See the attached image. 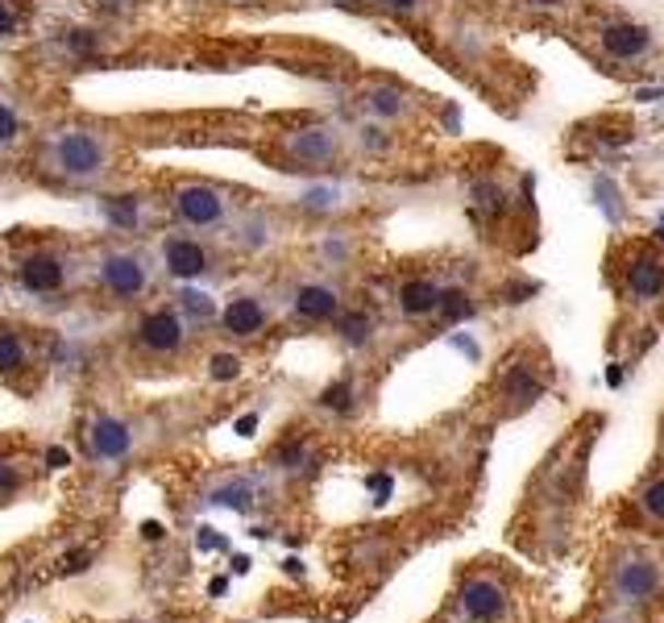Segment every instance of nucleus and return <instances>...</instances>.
Wrapping results in <instances>:
<instances>
[{
  "label": "nucleus",
  "instance_id": "nucleus-1",
  "mask_svg": "<svg viewBox=\"0 0 664 623\" xmlns=\"http://www.w3.org/2000/svg\"><path fill=\"white\" fill-rule=\"evenodd\" d=\"M606 595L615 607H627V611H640V607H652V602L664 599V569L656 557L648 553H636L627 549L610 561L606 569Z\"/></svg>",
  "mask_w": 664,
  "mask_h": 623
},
{
  "label": "nucleus",
  "instance_id": "nucleus-2",
  "mask_svg": "<svg viewBox=\"0 0 664 623\" xmlns=\"http://www.w3.org/2000/svg\"><path fill=\"white\" fill-rule=\"evenodd\" d=\"M619 283H622V295H627L631 304H640V308L664 299V249L648 246V242L627 249V254H622Z\"/></svg>",
  "mask_w": 664,
  "mask_h": 623
},
{
  "label": "nucleus",
  "instance_id": "nucleus-3",
  "mask_svg": "<svg viewBox=\"0 0 664 623\" xmlns=\"http://www.w3.org/2000/svg\"><path fill=\"white\" fill-rule=\"evenodd\" d=\"M456 607L465 623H498L507 615V586L495 574H470L456 590Z\"/></svg>",
  "mask_w": 664,
  "mask_h": 623
},
{
  "label": "nucleus",
  "instance_id": "nucleus-4",
  "mask_svg": "<svg viewBox=\"0 0 664 623\" xmlns=\"http://www.w3.org/2000/svg\"><path fill=\"white\" fill-rule=\"evenodd\" d=\"M104 158H108V150L96 133H62L59 145H55V163H59L62 175H71V179H92V175H100L104 171Z\"/></svg>",
  "mask_w": 664,
  "mask_h": 623
},
{
  "label": "nucleus",
  "instance_id": "nucleus-5",
  "mask_svg": "<svg viewBox=\"0 0 664 623\" xmlns=\"http://www.w3.org/2000/svg\"><path fill=\"white\" fill-rule=\"evenodd\" d=\"M598 42H602V50H606V59H615V62H643L652 50H656L652 30L640 25V21H606L598 30Z\"/></svg>",
  "mask_w": 664,
  "mask_h": 623
},
{
  "label": "nucleus",
  "instance_id": "nucleus-6",
  "mask_svg": "<svg viewBox=\"0 0 664 623\" xmlns=\"http://www.w3.org/2000/svg\"><path fill=\"white\" fill-rule=\"evenodd\" d=\"M138 341H142V350H150V353H179L187 341L183 316L175 308L145 312L142 325H138Z\"/></svg>",
  "mask_w": 664,
  "mask_h": 623
},
{
  "label": "nucleus",
  "instance_id": "nucleus-7",
  "mask_svg": "<svg viewBox=\"0 0 664 623\" xmlns=\"http://www.w3.org/2000/svg\"><path fill=\"white\" fill-rule=\"evenodd\" d=\"M540 395H544V374H540V366H527V362L507 366L502 383H498V399H502V408H507V412L511 415L527 412Z\"/></svg>",
  "mask_w": 664,
  "mask_h": 623
},
{
  "label": "nucleus",
  "instance_id": "nucleus-8",
  "mask_svg": "<svg viewBox=\"0 0 664 623\" xmlns=\"http://www.w3.org/2000/svg\"><path fill=\"white\" fill-rule=\"evenodd\" d=\"M175 212L183 216L187 225H216L225 216V196L208 184H187L175 191Z\"/></svg>",
  "mask_w": 664,
  "mask_h": 623
},
{
  "label": "nucleus",
  "instance_id": "nucleus-9",
  "mask_svg": "<svg viewBox=\"0 0 664 623\" xmlns=\"http://www.w3.org/2000/svg\"><path fill=\"white\" fill-rule=\"evenodd\" d=\"M100 283L112 295H121V299H133V295H142L145 283H150V274L145 267L133 258V254H108L100 262Z\"/></svg>",
  "mask_w": 664,
  "mask_h": 623
},
{
  "label": "nucleus",
  "instance_id": "nucleus-10",
  "mask_svg": "<svg viewBox=\"0 0 664 623\" xmlns=\"http://www.w3.org/2000/svg\"><path fill=\"white\" fill-rule=\"evenodd\" d=\"M62 279H67V267H62V258L46 254V249L29 254V258L21 262V287L34 291V295H50V291H59Z\"/></svg>",
  "mask_w": 664,
  "mask_h": 623
},
{
  "label": "nucleus",
  "instance_id": "nucleus-11",
  "mask_svg": "<svg viewBox=\"0 0 664 623\" xmlns=\"http://www.w3.org/2000/svg\"><path fill=\"white\" fill-rule=\"evenodd\" d=\"M221 325H225V332H233V337H253V332L266 329V308H262L258 295H237V299H228L225 312H221Z\"/></svg>",
  "mask_w": 664,
  "mask_h": 623
},
{
  "label": "nucleus",
  "instance_id": "nucleus-12",
  "mask_svg": "<svg viewBox=\"0 0 664 623\" xmlns=\"http://www.w3.org/2000/svg\"><path fill=\"white\" fill-rule=\"evenodd\" d=\"M92 454L96 457H108V461H117V457L129 454V445H133V436H129V424L117 420V415H100L96 424H92Z\"/></svg>",
  "mask_w": 664,
  "mask_h": 623
},
{
  "label": "nucleus",
  "instance_id": "nucleus-13",
  "mask_svg": "<svg viewBox=\"0 0 664 623\" xmlns=\"http://www.w3.org/2000/svg\"><path fill=\"white\" fill-rule=\"evenodd\" d=\"M163 258H166V270H170L175 279H195V274L208 270V249L200 246V242H191V237L166 242Z\"/></svg>",
  "mask_w": 664,
  "mask_h": 623
},
{
  "label": "nucleus",
  "instance_id": "nucleus-14",
  "mask_svg": "<svg viewBox=\"0 0 664 623\" xmlns=\"http://www.w3.org/2000/svg\"><path fill=\"white\" fill-rule=\"evenodd\" d=\"M295 312L311 320V325H320V320H332L336 312H341V295L324 283H304V287L295 291Z\"/></svg>",
  "mask_w": 664,
  "mask_h": 623
},
{
  "label": "nucleus",
  "instance_id": "nucleus-15",
  "mask_svg": "<svg viewBox=\"0 0 664 623\" xmlns=\"http://www.w3.org/2000/svg\"><path fill=\"white\" fill-rule=\"evenodd\" d=\"M440 299H444V291L436 287L432 279H407V283L399 287V308H403V316H412V320L440 312Z\"/></svg>",
  "mask_w": 664,
  "mask_h": 623
},
{
  "label": "nucleus",
  "instance_id": "nucleus-16",
  "mask_svg": "<svg viewBox=\"0 0 664 623\" xmlns=\"http://www.w3.org/2000/svg\"><path fill=\"white\" fill-rule=\"evenodd\" d=\"M332 150H336V142H332L329 129H304V133H295V138H290V154L308 166L329 163Z\"/></svg>",
  "mask_w": 664,
  "mask_h": 623
},
{
  "label": "nucleus",
  "instance_id": "nucleus-17",
  "mask_svg": "<svg viewBox=\"0 0 664 623\" xmlns=\"http://www.w3.org/2000/svg\"><path fill=\"white\" fill-rule=\"evenodd\" d=\"M636 507H640V516L648 524H664V474L643 482V491L636 495Z\"/></svg>",
  "mask_w": 664,
  "mask_h": 623
},
{
  "label": "nucleus",
  "instance_id": "nucleus-18",
  "mask_svg": "<svg viewBox=\"0 0 664 623\" xmlns=\"http://www.w3.org/2000/svg\"><path fill=\"white\" fill-rule=\"evenodd\" d=\"M370 113H378V117L391 121L399 113H407V96H403L399 87H387V83H382V87H374L370 92Z\"/></svg>",
  "mask_w": 664,
  "mask_h": 623
},
{
  "label": "nucleus",
  "instance_id": "nucleus-19",
  "mask_svg": "<svg viewBox=\"0 0 664 623\" xmlns=\"http://www.w3.org/2000/svg\"><path fill=\"white\" fill-rule=\"evenodd\" d=\"M25 366V341L13 329H0V374H13Z\"/></svg>",
  "mask_w": 664,
  "mask_h": 623
},
{
  "label": "nucleus",
  "instance_id": "nucleus-20",
  "mask_svg": "<svg viewBox=\"0 0 664 623\" xmlns=\"http://www.w3.org/2000/svg\"><path fill=\"white\" fill-rule=\"evenodd\" d=\"M341 337H345L349 345H366V341H370V316H366V312L341 316Z\"/></svg>",
  "mask_w": 664,
  "mask_h": 623
},
{
  "label": "nucleus",
  "instance_id": "nucleus-21",
  "mask_svg": "<svg viewBox=\"0 0 664 623\" xmlns=\"http://www.w3.org/2000/svg\"><path fill=\"white\" fill-rule=\"evenodd\" d=\"M208 374L216 378V383H233V378H241V357H233V353H216L212 357V366Z\"/></svg>",
  "mask_w": 664,
  "mask_h": 623
},
{
  "label": "nucleus",
  "instance_id": "nucleus-22",
  "mask_svg": "<svg viewBox=\"0 0 664 623\" xmlns=\"http://www.w3.org/2000/svg\"><path fill=\"white\" fill-rule=\"evenodd\" d=\"M104 216H108L112 225H133V221H138V208H133L129 196H117V200L104 204Z\"/></svg>",
  "mask_w": 664,
  "mask_h": 623
},
{
  "label": "nucleus",
  "instance_id": "nucleus-23",
  "mask_svg": "<svg viewBox=\"0 0 664 623\" xmlns=\"http://www.w3.org/2000/svg\"><path fill=\"white\" fill-rule=\"evenodd\" d=\"M21 133V121H17V113L9 108V104H0V145L4 142H13Z\"/></svg>",
  "mask_w": 664,
  "mask_h": 623
},
{
  "label": "nucleus",
  "instance_id": "nucleus-24",
  "mask_svg": "<svg viewBox=\"0 0 664 623\" xmlns=\"http://www.w3.org/2000/svg\"><path fill=\"white\" fill-rule=\"evenodd\" d=\"M378 4L391 9V13H399V17H415V13H424L428 0H378Z\"/></svg>",
  "mask_w": 664,
  "mask_h": 623
},
{
  "label": "nucleus",
  "instance_id": "nucleus-25",
  "mask_svg": "<svg viewBox=\"0 0 664 623\" xmlns=\"http://www.w3.org/2000/svg\"><path fill=\"white\" fill-rule=\"evenodd\" d=\"M320 399H324V408H341V412H345V408H349V383H336V387H329Z\"/></svg>",
  "mask_w": 664,
  "mask_h": 623
},
{
  "label": "nucleus",
  "instance_id": "nucleus-26",
  "mask_svg": "<svg viewBox=\"0 0 664 623\" xmlns=\"http://www.w3.org/2000/svg\"><path fill=\"white\" fill-rule=\"evenodd\" d=\"M17 486H21V474L9 466V461H0V498H9Z\"/></svg>",
  "mask_w": 664,
  "mask_h": 623
},
{
  "label": "nucleus",
  "instance_id": "nucleus-27",
  "mask_svg": "<svg viewBox=\"0 0 664 623\" xmlns=\"http://www.w3.org/2000/svg\"><path fill=\"white\" fill-rule=\"evenodd\" d=\"M71 50H83V55H87V50H92V46H96V34H92V30H71Z\"/></svg>",
  "mask_w": 664,
  "mask_h": 623
},
{
  "label": "nucleus",
  "instance_id": "nucleus-28",
  "mask_svg": "<svg viewBox=\"0 0 664 623\" xmlns=\"http://www.w3.org/2000/svg\"><path fill=\"white\" fill-rule=\"evenodd\" d=\"M13 25H17L13 4H9V0H0V38H4V34H13Z\"/></svg>",
  "mask_w": 664,
  "mask_h": 623
},
{
  "label": "nucleus",
  "instance_id": "nucleus-29",
  "mask_svg": "<svg viewBox=\"0 0 664 623\" xmlns=\"http://www.w3.org/2000/svg\"><path fill=\"white\" fill-rule=\"evenodd\" d=\"M145 540H163V528H158V524H145Z\"/></svg>",
  "mask_w": 664,
  "mask_h": 623
},
{
  "label": "nucleus",
  "instance_id": "nucleus-30",
  "mask_svg": "<svg viewBox=\"0 0 664 623\" xmlns=\"http://www.w3.org/2000/svg\"><path fill=\"white\" fill-rule=\"evenodd\" d=\"M527 4H536V9H560L565 0H527Z\"/></svg>",
  "mask_w": 664,
  "mask_h": 623
},
{
  "label": "nucleus",
  "instance_id": "nucleus-31",
  "mask_svg": "<svg viewBox=\"0 0 664 623\" xmlns=\"http://www.w3.org/2000/svg\"><path fill=\"white\" fill-rule=\"evenodd\" d=\"M602 623H631V620H602Z\"/></svg>",
  "mask_w": 664,
  "mask_h": 623
},
{
  "label": "nucleus",
  "instance_id": "nucleus-32",
  "mask_svg": "<svg viewBox=\"0 0 664 623\" xmlns=\"http://www.w3.org/2000/svg\"><path fill=\"white\" fill-rule=\"evenodd\" d=\"M108 4H124V0H108Z\"/></svg>",
  "mask_w": 664,
  "mask_h": 623
}]
</instances>
